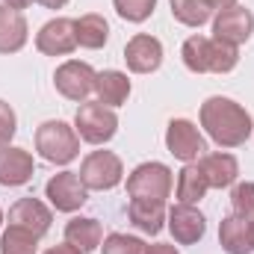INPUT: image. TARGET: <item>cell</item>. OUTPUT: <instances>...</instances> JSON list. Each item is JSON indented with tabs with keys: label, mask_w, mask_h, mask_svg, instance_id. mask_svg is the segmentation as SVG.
Instances as JSON below:
<instances>
[{
	"label": "cell",
	"mask_w": 254,
	"mask_h": 254,
	"mask_svg": "<svg viewBox=\"0 0 254 254\" xmlns=\"http://www.w3.org/2000/svg\"><path fill=\"white\" fill-rule=\"evenodd\" d=\"M198 122L207 130V136L219 145V148H240L249 142L254 130L252 113L231 101V98H222V95H213L201 104V113H198Z\"/></svg>",
	"instance_id": "6da1fadb"
},
{
	"label": "cell",
	"mask_w": 254,
	"mask_h": 254,
	"mask_svg": "<svg viewBox=\"0 0 254 254\" xmlns=\"http://www.w3.org/2000/svg\"><path fill=\"white\" fill-rule=\"evenodd\" d=\"M181 57H184V65L192 74H231L240 63L237 48H231L219 39L198 36V33L184 42Z\"/></svg>",
	"instance_id": "7a4b0ae2"
},
{
	"label": "cell",
	"mask_w": 254,
	"mask_h": 254,
	"mask_svg": "<svg viewBox=\"0 0 254 254\" xmlns=\"http://www.w3.org/2000/svg\"><path fill=\"white\" fill-rule=\"evenodd\" d=\"M36 151L42 160L54 166H68L80 154V136L77 130L65 122H45L36 127Z\"/></svg>",
	"instance_id": "3957f363"
},
{
	"label": "cell",
	"mask_w": 254,
	"mask_h": 254,
	"mask_svg": "<svg viewBox=\"0 0 254 254\" xmlns=\"http://www.w3.org/2000/svg\"><path fill=\"white\" fill-rule=\"evenodd\" d=\"M74 130L83 142L89 145H104L116 136L119 130V116L116 110L104 107L101 101H83L74 116Z\"/></svg>",
	"instance_id": "277c9868"
},
{
	"label": "cell",
	"mask_w": 254,
	"mask_h": 254,
	"mask_svg": "<svg viewBox=\"0 0 254 254\" xmlns=\"http://www.w3.org/2000/svg\"><path fill=\"white\" fill-rule=\"evenodd\" d=\"M80 181L86 190H95V192H107V190H116L125 178V166L119 160V154L113 151H92L83 157L80 163Z\"/></svg>",
	"instance_id": "5b68a950"
},
{
	"label": "cell",
	"mask_w": 254,
	"mask_h": 254,
	"mask_svg": "<svg viewBox=\"0 0 254 254\" xmlns=\"http://www.w3.org/2000/svg\"><path fill=\"white\" fill-rule=\"evenodd\" d=\"M127 195L142 201H166L172 195V169L166 163H142L127 178Z\"/></svg>",
	"instance_id": "8992f818"
},
{
	"label": "cell",
	"mask_w": 254,
	"mask_h": 254,
	"mask_svg": "<svg viewBox=\"0 0 254 254\" xmlns=\"http://www.w3.org/2000/svg\"><path fill=\"white\" fill-rule=\"evenodd\" d=\"M95 77H98V71L89 63L68 60V63H63L54 71V86H57V92H60L63 98L83 104V101L95 92Z\"/></svg>",
	"instance_id": "52a82bcc"
},
{
	"label": "cell",
	"mask_w": 254,
	"mask_h": 254,
	"mask_svg": "<svg viewBox=\"0 0 254 254\" xmlns=\"http://www.w3.org/2000/svg\"><path fill=\"white\" fill-rule=\"evenodd\" d=\"M166 148L181 163H195L207 154V139L190 119H172L166 127Z\"/></svg>",
	"instance_id": "ba28073f"
},
{
	"label": "cell",
	"mask_w": 254,
	"mask_h": 254,
	"mask_svg": "<svg viewBox=\"0 0 254 254\" xmlns=\"http://www.w3.org/2000/svg\"><path fill=\"white\" fill-rule=\"evenodd\" d=\"M252 33H254V15H252V9H246L240 3L222 9L213 18V39H219V42H225L231 48L246 45L252 39Z\"/></svg>",
	"instance_id": "9c48e42d"
},
{
	"label": "cell",
	"mask_w": 254,
	"mask_h": 254,
	"mask_svg": "<svg viewBox=\"0 0 254 254\" xmlns=\"http://www.w3.org/2000/svg\"><path fill=\"white\" fill-rule=\"evenodd\" d=\"M45 195H48L51 207L60 210V213H77L89 201V190L83 187V181H80L77 172H60V175H54L48 181V187H45Z\"/></svg>",
	"instance_id": "30bf717a"
},
{
	"label": "cell",
	"mask_w": 254,
	"mask_h": 254,
	"mask_svg": "<svg viewBox=\"0 0 254 254\" xmlns=\"http://www.w3.org/2000/svg\"><path fill=\"white\" fill-rule=\"evenodd\" d=\"M36 48L45 57H68L77 51V30L71 18H54L36 33Z\"/></svg>",
	"instance_id": "8fae6325"
},
{
	"label": "cell",
	"mask_w": 254,
	"mask_h": 254,
	"mask_svg": "<svg viewBox=\"0 0 254 254\" xmlns=\"http://www.w3.org/2000/svg\"><path fill=\"white\" fill-rule=\"evenodd\" d=\"M166 219H169V231L178 246H195L207 234V219L195 204H175Z\"/></svg>",
	"instance_id": "7c38bea8"
},
{
	"label": "cell",
	"mask_w": 254,
	"mask_h": 254,
	"mask_svg": "<svg viewBox=\"0 0 254 254\" xmlns=\"http://www.w3.org/2000/svg\"><path fill=\"white\" fill-rule=\"evenodd\" d=\"M125 63L133 74H154L163 65V45L148 33H136L125 45Z\"/></svg>",
	"instance_id": "4fadbf2b"
},
{
	"label": "cell",
	"mask_w": 254,
	"mask_h": 254,
	"mask_svg": "<svg viewBox=\"0 0 254 254\" xmlns=\"http://www.w3.org/2000/svg\"><path fill=\"white\" fill-rule=\"evenodd\" d=\"M51 222H54V213L39 198H18L9 207V225H18V228L36 234L39 240L51 231Z\"/></svg>",
	"instance_id": "5bb4252c"
},
{
	"label": "cell",
	"mask_w": 254,
	"mask_h": 254,
	"mask_svg": "<svg viewBox=\"0 0 254 254\" xmlns=\"http://www.w3.org/2000/svg\"><path fill=\"white\" fill-rule=\"evenodd\" d=\"M33 172H36V163H33V154L24 151V148H0V187H24L33 181Z\"/></svg>",
	"instance_id": "9a60e30c"
},
{
	"label": "cell",
	"mask_w": 254,
	"mask_h": 254,
	"mask_svg": "<svg viewBox=\"0 0 254 254\" xmlns=\"http://www.w3.org/2000/svg\"><path fill=\"white\" fill-rule=\"evenodd\" d=\"M219 246L228 254H252L254 243H252V219L231 213L219 222Z\"/></svg>",
	"instance_id": "2e32d148"
},
{
	"label": "cell",
	"mask_w": 254,
	"mask_h": 254,
	"mask_svg": "<svg viewBox=\"0 0 254 254\" xmlns=\"http://www.w3.org/2000/svg\"><path fill=\"white\" fill-rule=\"evenodd\" d=\"M210 184V190H228L237 184L240 178V163L234 154H225V151H216V154H204L201 160H195Z\"/></svg>",
	"instance_id": "e0dca14e"
},
{
	"label": "cell",
	"mask_w": 254,
	"mask_h": 254,
	"mask_svg": "<svg viewBox=\"0 0 254 254\" xmlns=\"http://www.w3.org/2000/svg\"><path fill=\"white\" fill-rule=\"evenodd\" d=\"M30 39V27L24 12L0 3V54H18Z\"/></svg>",
	"instance_id": "ac0fdd59"
},
{
	"label": "cell",
	"mask_w": 254,
	"mask_h": 254,
	"mask_svg": "<svg viewBox=\"0 0 254 254\" xmlns=\"http://www.w3.org/2000/svg\"><path fill=\"white\" fill-rule=\"evenodd\" d=\"M166 201H142V198H130L127 204V219L142 231V234H151L157 237L163 228H166Z\"/></svg>",
	"instance_id": "d6986e66"
},
{
	"label": "cell",
	"mask_w": 254,
	"mask_h": 254,
	"mask_svg": "<svg viewBox=\"0 0 254 254\" xmlns=\"http://www.w3.org/2000/svg\"><path fill=\"white\" fill-rule=\"evenodd\" d=\"M65 243L74 246L77 252L89 254V252H95V249H101V243H104V228H101V222L92 219V216H74V219L65 225Z\"/></svg>",
	"instance_id": "ffe728a7"
},
{
	"label": "cell",
	"mask_w": 254,
	"mask_h": 254,
	"mask_svg": "<svg viewBox=\"0 0 254 254\" xmlns=\"http://www.w3.org/2000/svg\"><path fill=\"white\" fill-rule=\"evenodd\" d=\"M95 95L110 110L127 104V98H130V80H127V74L125 71H116V68L98 71V77H95Z\"/></svg>",
	"instance_id": "44dd1931"
},
{
	"label": "cell",
	"mask_w": 254,
	"mask_h": 254,
	"mask_svg": "<svg viewBox=\"0 0 254 254\" xmlns=\"http://www.w3.org/2000/svg\"><path fill=\"white\" fill-rule=\"evenodd\" d=\"M74 30H77V48H86V51H101L107 42H110V24L104 15L98 12H86L74 21Z\"/></svg>",
	"instance_id": "7402d4cb"
},
{
	"label": "cell",
	"mask_w": 254,
	"mask_h": 254,
	"mask_svg": "<svg viewBox=\"0 0 254 254\" xmlns=\"http://www.w3.org/2000/svg\"><path fill=\"white\" fill-rule=\"evenodd\" d=\"M210 190L204 172L198 163H184V169L178 172V184H175V195H178V204H198Z\"/></svg>",
	"instance_id": "603a6c76"
},
{
	"label": "cell",
	"mask_w": 254,
	"mask_h": 254,
	"mask_svg": "<svg viewBox=\"0 0 254 254\" xmlns=\"http://www.w3.org/2000/svg\"><path fill=\"white\" fill-rule=\"evenodd\" d=\"M39 252V237L18 228V225H9L0 237V254H36Z\"/></svg>",
	"instance_id": "cb8c5ba5"
},
{
	"label": "cell",
	"mask_w": 254,
	"mask_h": 254,
	"mask_svg": "<svg viewBox=\"0 0 254 254\" xmlns=\"http://www.w3.org/2000/svg\"><path fill=\"white\" fill-rule=\"evenodd\" d=\"M175 21H181L184 27H201L210 21V6L204 0H169Z\"/></svg>",
	"instance_id": "d4e9b609"
},
{
	"label": "cell",
	"mask_w": 254,
	"mask_h": 254,
	"mask_svg": "<svg viewBox=\"0 0 254 254\" xmlns=\"http://www.w3.org/2000/svg\"><path fill=\"white\" fill-rule=\"evenodd\" d=\"M113 6H116V12H119L125 21L142 24V21H148V18L154 15L157 0H113Z\"/></svg>",
	"instance_id": "484cf974"
},
{
	"label": "cell",
	"mask_w": 254,
	"mask_h": 254,
	"mask_svg": "<svg viewBox=\"0 0 254 254\" xmlns=\"http://www.w3.org/2000/svg\"><path fill=\"white\" fill-rule=\"evenodd\" d=\"M104 254H145V243L139 237H127V234H110L104 240Z\"/></svg>",
	"instance_id": "4316f807"
},
{
	"label": "cell",
	"mask_w": 254,
	"mask_h": 254,
	"mask_svg": "<svg viewBox=\"0 0 254 254\" xmlns=\"http://www.w3.org/2000/svg\"><path fill=\"white\" fill-rule=\"evenodd\" d=\"M231 204H234V213L252 219L254 216V181L234 184V190H231Z\"/></svg>",
	"instance_id": "83f0119b"
},
{
	"label": "cell",
	"mask_w": 254,
	"mask_h": 254,
	"mask_svg": "<svg viewBox=\"0 0 254 254\" xmlns=\"http://www.w3.org/2000/svg\"><path fill=\"white\" fill-rule=\"evenodd\" d=\"M15 130H18V116H15V110H12L6 101H0V148H6V145L12 142Z\"/></svg>",
	"instance_id": "f1b7e54d"
},
{
	"label": "cell",
	"mask_w": 254,
	"mask_h": 254,
	"mask_svg": "<svg viewBox=\"0 0 254 254\" xmlns=\"http://www.w3.org/2000/svg\"><path fill=\"white\" fill-rule=\"evenodd\" d=\"M145 254H181V252L172 243H154V246H145Z\"/></svg>",
	"instance_id": "f546056e"
},
{
	"label": "cell",
	"mask_w": 254,
	"mask_h": 254,
	"mask_svg": "<svg viewBox=\"0 0 254 254\" xmlns=\"http://www.w3.org/2000/svg\"><path fill=\"white\" fill-rule=\"evenodd\" d=\"M45 254H83V252H77L74 246H68V243H63V246H54V249H48Z\"/></svg>",
	"instance_id": "4dcf8cb0"
},
{
	"label": "cell",
	"mask_w": 254,
	"mask_h": 254,
	"mask_svg": "<svg viewBox=\"0 0 254 254\" xmlns=\"http://www.w3.org/2000/svg\"><path fill=\"white\" fill-rule=\"evenodd\" d=\"M0 3H3V6H9V9H18V12L33 6V0H0Z\"/></svg>",
	"instance_id": "1f68e13d"
},
{
	"label": "cell",
	"mask_w": 254,
	"mask_h": 254,
	"mask_svg": "<svg viewBox=\"0 0 254 254\" xmlns=\"http://www.w3.org/2000/svg\"><path fill=\"white\" fill-rule=\"evenodd\" d=\"M204 3L210 6V12H213V9H216V12H222V9H228V6H234L237 0H204Z\"/></svg>",
	"instance_id": "d6a6232c"
},
{
	"label": "cell",
	"mask_w": 254,
	"mask_h": 254,
	"mask_svg": "<svg viewBox=\"0 0 254 254\" xmlns=\"http://www.w3.org/2000/svg\"><path fill=\"white\" fill-rule=\"evenodd\" d=\"M36 3H42L45 9H63L68 0H36Z\"/></svg>",
	"instance_id": "836d02e7"
},
{
	"label": "cell",
	"mask_w": 254,
	"mask_h": 254,
	"mask_svg": "<svg viewBox=\"0 0 254 254\" xmlns=\"http://www.w3.org/2000/svg\"><path fill=\"white\" fill-rule=\"evenodd\" d=\"M252 243H254V216H252Z\"/></svg>",
	"instance_id": "e575fe53"
},
{
	"label": "cell",
	"mask_w": 254,
	"mask_h": 254,
	"mask_svg": "<svg viewBox=\"0 0 254 254\" xmlns=\"http://www.w3.org/2000/svg\"><path fill=\"white\" fill-rule=\"evenodd\" d=\"M0 225H3V210H0Z\"/></svg>",
	"instance_id": "d590c367"
}]
</instances>
